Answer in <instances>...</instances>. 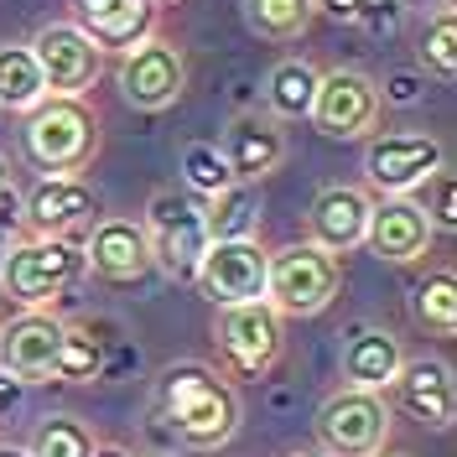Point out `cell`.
<instances>
[{
    "instance_id": "8d00e7d4",
    "label": "cell",
    "mask_w": 457,
    "mask_h": 457,
    "mask_svg": "<svg viewBox=\"0 0 457 457\" xmlns=\"http://www.w3.org/2000/svg\"><path fill=\"white\" fill-rule=\"evenodd\" d=\"M88 457H130V453H125V447H94Z\"/></svg>"
},
{
    "instance_id": "6da1fadb",
    "label": "cell",
    "mask_w": 457,
    "mask_h": 457,
    "mask_svg": "<svg viewBox=\"0 0 457 457\" xmlns=\"http://www.w3.org/2000/svg\"><path fill=\"white\" fill-rule=\"evenodd\" d=\"M162 421L187 447H224L239 431V395L208 364H171L162 374Z\"/></svg>"
},
{
    "instance_id": "44dd1931",
    "label": "cell",
    "mask_w": 457,
    "mask_h": 457,
    "mask_svg": "<svg viewBox=\"0 0 457 457\" xmlns=\"http://www.w3.org/2000/svg\"><path fill=\"white\" fill-rule=\"evenodd\" d=\"M47 99V84H42V68L31 57L27 42H5L0 47V110L31 114Z\"/></svg>"
},
{
    "instance_id": "8fae6325",
    "label": "cell",
    "mask_w": 457,
    "mask_h": 457,
    "mask_svg": "<svg viewBox=\"0 0 457 457\" xmlns=\"http://www.w3.org/2000/svg\"><path fill=\"white\" fill-rule=\"evenodd\" d=\"M193 281L213 307H239L265 296V250L255 239H208Z\"/></svg>"
},
{
    "instance_id": "9c48e42d",
    "label": "cell",
    "mask_w": 457,
    "mask_h": 457,
    "mask_svg": "<svg viewBox=\"0 0 457 457\" xmlns=\"http://www.w3.org/2000/svg\"><path fill=\"white\" fill-rule=\"evenodd\" d=\"M213 338H219V353H224L228 370L245 374V379H260V374H270V364L281 359V317L270 312L265 302L219 307Z\"/></svg>"
},
{
    "instance_id": "ac0fdd59",
    "label": "cell",
    "mask_w": 457,
    "mask_h": 457,
    "mask_svg": "<svg viewBox=\"0 0 457 457\" xmlns=\"http://www.w3.org/2000/svg\"><path fill=\"white\" fill-rule=\"evenodd\" d=\"M400 364H405V353H400V338L395 333H385V328H359L353 338L343 343V379H348V390H390L395 385Z\"/></svg>"
},
{
    "instance_id": "5b68a950",
    "label": "cell",
    "mask_w": 457,
    "mask_h": 457,
    "mask_svg": "<svg viewBox=\"0 0 457 457\" xmlns=\"http://www.w3.org/2000/svg\"><path fill=\"white\" fill-rule=\"evenodd\" d=\"M145 245H151V265H162L177 281H193L203 250H208V228H203V208L187 193H156L145 208Z\"/></svg>"
},
{
    "instance_id": "4316f807",
    "label": "cell",
    "mask_w": 457,
    "mask_h": 457,
    "mask_svg": "<svg viewBox=\"0 0 457 457\" xmlns=\"http://www.w3.org/2000/svg\"><path fill=\"white\" fill-rule=\"evenodd\" d=\"M421 68L436 73L442 84L457 79V16H453V5H442L427 21V31H421Z\"/></svg>"
},
{
    "instance_id": "7a4b0ae2",
    "label": "cell",
    "mask_w": 457,
    "mask_h": 457,
    "mask_svg": "<svg viewBox=\"0 0 457 457\" xmlns=\"http://www.w3.org/2000/svg\"><path fill=\"white\" fill-rule=\"evenodd\" d=\"M343 286V260L317 250L312 239L286 245L276 255H265V307L276 317H317Z\"/></svg>"
},
{
    "instance_id": "7402d4cb",
    "label": "cell",
    "mask_w": 457,
    "mask_h": 457,
    "mask_svg": "<svg viewBox=\"0 0 457 457\" xmlns=\"http://www.w3.org/2000/svg\"><path fill=\"white\" fill-rule=\"evenodd\" d=\"M312 94H317V68L312 62H302V57L276 62L270 79H265V104H270L276 120H307Z\"/></svg>"
},
{
    "instance_id": "836d02e7",
    "label": "cell",
    "mask_w": 457,
    "mask_h": 457,
    "mask_svg": "<svg viewBox=\"0 0 457 457\" xmlns=\"http://www.w3.org/2000/svg\"><path fill=\"white\" fill-rule=\"evenodd\" d=\"M21 395H27V385H21L16 374H5V370H0V421L21 411Z\"/></svg>"
},
{
    "instance_id": "ba28073f",
    "label": "cell",
    "mask_w": 457,
    "mask_h": 457,
    "mask_svg": "<svg viewBox=\"0 0 457 457\" xmlns=\"http://www.w3.org/2000/svg\"><path fill=\"white\" fill-rule=\"evenodd\" d=\"M307 120L333 141H359V136H370L379 125V84H370L353 68L317 73V94H312Z\"/></svg>"
},
{
    "instance_id": "f35d334b",
    "label": "cell",
    "mask_w": 457,
    "mask_h": 457,
    "mask_svg": "<svg viewBox=\"0 0 457 457\" xmlns=\"http://www.w3.org/2000/svg\"><path fill=\"white\" fill-rule=\"evenodd\" d=\"M11 255V234H5V228H0V260Z\"/></svg>"
},
{
    "instance_id": "5bb4252c",
    "label": "cell",
    "mask_w": 457,
    "mask_h": 457,
    "mask_svg": "<svg viewBox=\"0 0 457 457\" xmlns=\"http://www.w3.org/2000/svg\"><path fill=\"white\" fill-rule=\"evenodd\" d=\"M431 219L421 203L411 198H385L370 208V234H364V245H370L379 260H390V265H411V260L427 255L431 245Z\"/></svg>"
},
{
    "instance_id": "1f68e13d",
    "label": "cell",
    "mask_w": 457,
    "mask_h": 457,
    "mask_svg": "<svg viewBox=\"0 0 457 457\" xmlns=\"http://www.w3.org/2000/svg\"><path fill=\"white\" fill-rule=\"evenodd\" d=\"M431 228H457V187L447 171H436V203H431Z\"/></svg>"
},
{
    "instance_id": "2e32d148",
    "label": "cell",
    "mask_w": 457,
    "mask_h": 457,
    "mask_svg": "<svg viewBox=\"0 0 457 457\" xmlns=\"http://www.w3.org/2000/svg\"><path fill=\"white\" fill-rule=\"evenodd\" d=\"M84 265L104 281H141L151 270V245H145V228L130 219H104L94 224L84 245Z\"/></svg>"
},
{
    "instance_id": "ffe728a7",
    "label": "cell",
    "mask_w": 457,
    "mask_h": 457,
    "mask_svg": "<svg viewBox=\"0 0 457 457\" xmlns=\"http://www.w3.org/2000/svg\"><path fill=\"white\" fill-rule=\"evenodd\" d=\"M395 390H400V405L427 421V427H453V370L442 359H411L400 364L395 374Z\"/></svg>"
},
{
    "instance_id": "74e56055",
    "label": "cell",
    "mask_w": 457,
    "mask_h": 457,
    "mask_svg": "<svg viewBox=\"0 0 457 457\" xmlns=\"http://www.w3.org/2000/svg\"><path fill=\"white\" fill-rule=\"evenodd\" d=\"M0 457H31L27 447H0Z\"/></svg>"
},
{
    "instance_id": "30bf717a",
    "label": "cell",
    "mask_w": 457,
    "mask_h": 457,
    "mask_svg": "<svg viewBox=\"0 0 457 457\" xmlns=\"http://www.w3.org/2000/svg\"><path fill=\"white\" fill-rule=\"evenodd\" d=\"M187 88V62L171 47L167 37H141L136 47H125L120 57V94L136 104V110L156 114L171 110Z\"/></svg>"
},
{
    "instance_id": "f1b7e54d",
    "label": "cell",
    "mask_w": 457,
    "mask_h": 457,
    "mask_svg": "<svg viewBox=\"0 0 457 457\" xmlns=\"http://www.w3.org/2000/svg\"><path fill=\"white\" fill-rule=\"evenodd\" d=\"M99 370H104V348L88 338L84 328H62V343H57V379L84 385V379H99Z\"/></svg>"
},
{
    "instance_id": "484cf974",
    "label": "cell",
    "mask_w": 457,
    "mask_h": 457,
    "mask_svg": "<svg viewBox=\"0 0 457 457\" xmlns=\"http://www.w3.org/2000/svg\"><path fill=\"white\" fill-rule=\"evenodd\" d=\"M416 322H427L431 333H442V338H453L457 333V276L453 270H436L427 281L416 286Z\"/></svg>"
},
{
    "instance_id": "e0dca14e",
    "label": "cell",
    "mask_w": 457,
    "mask_h": 457,
    "mask_svg": "<svg viewBox=\"0 0 457 457\" xmlns=\"http://www.w3.org/2000/svg\"><path fill=\"white\" fill-rule=\"evenodd\" d=\"M224 162L234 171V182H260L286 162V136L276 120H260V114H245L234 120V130L224 136Z\"/></svg>"
},
{
    "instance_id": "603a6c76",
    "label": "cell",
    "mask_w": 457,
    "mask_h": 457,
    "mask_svg": "<svg viewBox=\"0 0 457 457\" xmlns=\"http://www.w3.org/2000/svg\"><path fill=\"white\" fill-rule=\"evenodd\" d=\"M260 219V203L250 193V182H228L224 193H213L203 208V228L208 239H250Z\"/></svg>"
},
{
    "instance_id": "b9f144b4",
    "label": "cell",
    "mask_w": 457,
    "mask_h": 457,
    "mask_svg": "<svg viewBox=\"0 0 457 457\" xmlns=\"http://www.w3.org/2000/svg\"><path fill=\"white\" fill-rule=\"evenodd\" d=\"M302 457H322V453H302Z\"/></svg>"
},
{
    "instance_id": "d590c367",
    "label": "cell",
    "mask_w": 457,
    "mask_h": 457,
    "mask_svg": "<svg viewBox=\"0 0 457 457\" xmlns=\"http://www.w3.org/2000/svg\"><path fill=\"white\" fill-rule=\"evenodd\" d=\"M16 224H21V198H16V187L5 182V187H0V228L16 234Z\"/></svg>"
},
{
    "instance_id": "52a82bcc",
    "label": "cell",
    "mask_w": 457,
    "mask_h": 457,
    "mask_svg": "<svg viewBox=\"0 0 457 457\" xmlns=\"http://www.w3.org/2000/svg\"><path fill=\"white\" fill-rule=\"evenodd\" d=\"M27 47H31V57H37V68H42L47 94H62V99L88 94L94 79H99V68H104V47H99L79 21H53V27L37 31Z\"/></svg>"
},
{
    "instance_id": "d4e9b609",
    "label": "cell",
    "mask_w": 457,
    "mask_h": 457,
    "mask_svg": "<svg viewBox=\"0 0 457 457\" xmlns=\"http://www.w3.org/2000/svg\"><path fill=\"white\" fill-rule=\"evenodd\" d=\"M400 5L405 0H312V11L333 16L343 27L370 31V37H390L400 27Z\"/></svg>"
},
{
    "instance_id": "d6986e66",
    "label": "cell",
    "mask_w": 457,
    "mask_h": 457,
    "mask_svg": "<svg viewBox=\"0 0 457 457\" xmlns=\"http://www.w3.org/2000/svg\"><path fill=\"white\" fill-rule=\"evenodd\" d=\"M21 213H27V224L37 234H68V228L88 224L99 213V198L79 177H47V182H37V193L27 198Z\"/></svg>"
},
{
    "instance_id": "8992f818",
    "label": "cell",
    "mask_w": 457,
    "mask_h": 457,
    "mask_svg": "<svg viewBox=\"0 0 457 457\" xmlns=\"http://www.w3.org/2000/svg\"><path fill=\"white\" fill-rule=\"evenodd\" d=\"M390 436V411L374 390H338L317 411V442L328 457H379Z\"/></svg>"
},
{
    "instance_id": "7c38bea8",
    "label": "cell",
    "mask_w": 457,
    "mask_h": 457,
    "mask_svg": "<svg viewBox=\"0 0 457 457\" xmlns=\"http://www.w3.org/2000/svg\"><path fill=\"white\" fill-rule=\"evenodd\" d=\"M442 162H447L442 141H431V136H379L364 151V177L385 198H405L411 187L431 182L442 171Z\"/></svg>"
},
{
    "instance_id": "4dcf8cb0",
    "label": "cell",
    "mask_w": 457,
    "mask_h": 457,
    "mask_svg": "<svg viewBox=\"0 0 457 457\" xmlns=\"http://www.w3.org/2000/svg\"><path fill=\"white\" fill-rule=\"evenodd\" d=\"M84 31L99 42V47H136L141 37H151V5L130 0V5H120V11L104 16V21H88Z\"/></svg>"
},
{
    "instance_id": "9a60e30c",
    "label": "cell",
    "mask_w": 457,
    "mask_h": 457,
    "mask_svg": "<svg viewBox=\"0 0 457 457\" xmlns=\"http://www.w3.org/2000/svg\"><path fill=\"white\" fill-rule=\"evenodd\" d=\"M370 193H359V187H322L312 203V213H307V234H312L317 250H328V255H348V250H359L364 245V234H370Z\"/></svg>"
},
{
    "instance_id": "83f0119b",
    "label": "cell",
    "mask_w": 457,
    "mask_h": 457,
    "mask_svg": "<svg viewBox=\"0 0 457 457\" xmlns=\"http://www.w3.org/2000/svg\"><path fill=\"white\" fill-rule=\"evenodd\" d=\"M182 177H187V187H193L198 198H213V193H224L228 182H234V171H228L219 141L182 145Z\"/></svg>"
},
{
    "instance_id": "3957f363",
    "label": "cell",
    "mask_w": 457,
    "mask_h": 457,
    "mask_svg": "<svg viewBox=\"0 0 457 457\" xmlns=\"http://www.w3.org/2000/svg\"><path fill=\"white\" fill-rule=\"evenodd\" d=\"M84 250L62 234H42L27 245H11V255L0 260V286L11 291V302L21 307H47L68 286L84 276Z\"/></svg>"
},
{
    "instance_id": "4fadbf2b",
    "label": "cell",
    "mask_w": 457,
    "mask_h": 457,
    "mask_svg": "<svg viewBox=\"0 0 457 457\" xmlns=\"http://www.w3.org/2000/svg\"><path fill=\"white\" fill-rule=\"evenodd\" d=\"M57 343H62V322L27 307L16 322L0 328V370L16 374L21 385H42L57 374Z\"/></svg>"
},
{
    "instance_id": "60d3db41",
    "label": "cell",
    "mask_w": 457,
    "mask_h": 457,
    "mask_svg": "<svg viewBox=\"0 0 457 457\" xmlns=\"http://www.w3.org/2000/svg\"><path fill=\"white\" fill-rule=\"evenodd\" d=\"M141 5H151V11H162V5H171V0H141Z\"/></svg>"
},
{
    "instance_id": "e575fe53",
    "label": "cell",
    "mask_w": 457,
    "mask_h": 457,
    "mask_svg": "<svg viewBox=\"0 0 457 457\" xmlns=\"http://www.w3.org/2000/svg\"><path fill=\"white\" fill-rule=\"evenodd\" d=\"M120 5H130V0H73V11H79V27H88V21H104V16H114Z\"/></svg>"
},
{
    "instance_id": "277c9868",
    "label": "cell",
    "mask_w": 457,
    "mask_h": 457,
    "mask_svg": "<svg viewBox=\"0 0 457 457\" xmlns=\"http://www.w3.org/2000/svg\"><path fill=\"white\" fill-rule=\"evenodd\" d=\"M94 145H99V125H94V114H88L79 99L47 94V99L31 110V120H27V156L42 171L68 177V171H79L88 156H94Z\"/></svg>"
},
{
    "instance_id": "cb8c5ba5",
    "label": "cell",
    "mask_w": 457,
    "mask_h": 457,
    "mask_svg": "<svg viewBox=\"0 0 457 457\" xmlns=\"http://www.w3.org/2000/svg\"><path fill=\"white\" fill-rule=\"evenodd\" d=\"M245 5V27L265 42H296L312 27V0H239Z\"/></svg>"
},
{
    "instance_id": "ab89813d",
    "label": "cell",
    "mask_w": 457,
    "mask_h": 457,
    "mask_svg": "<svg viewBox=\"0 0 457 457\" xmlns=\"http://www.w3.org/2000/svg\"><path fill=\"white\" fill-rule=\"evenodd\" d=\"M5 182H11V167H5V156H0V187H5Z\"/></svg>"
},
{
    "instance_id": "d6a6232c",
    "label": "cell",
    "mask_w": 457,
    "mask_h": 457,
    "mask_svg": "<svg viewBox=\"0 0 457 457\" xmlns=\"http://www.w3.org/2000/svg\"><path fill=\"white\" fill-rule=\"evenodd\" d=\"M385 99H390V104H416V99H421V79H416V73H395V79L385 84Z\"/></svg>"
},
{
    "instance_id": "f546056e",
    "label": "cell",
    "mask_w": 457,
    "mask_h": 457,
    "mask_svg": "<svg viewBox=\"0 0 457 457\" xmlns=\"http://www.w3.org/2000/svg\"><path fill=\"white\" fill-rule=\"evenodd\" d=\"M31 457H88L94 453V436H88L84 421H73V416H47L42 427H37V442L27 447Z\"/></svg>"
}]
</instances>
